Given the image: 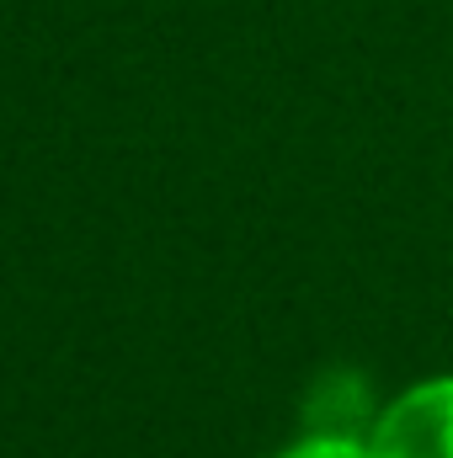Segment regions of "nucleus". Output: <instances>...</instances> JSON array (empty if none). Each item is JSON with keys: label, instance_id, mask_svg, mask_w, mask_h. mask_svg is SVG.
<instances>
[{"label": "nucleus", "instance_id": "f257e3e1", "mask_svg": "<svg viewBox=\"0 0 453 458\" xmlns=\"http://www.w3.org/2000/svg\"><path fill=\"white\" fill-rule=\"evenodd\" d=\"M373 458H453V373L406 384L368 427Z\"/></svg>", "mask_w": 453, "mask_h": 458}, {"label": "nucleus", "instance_id": "f03ea898", "mask_svg": "<svg viewBox=\"0 0 453 458\" xmlns=\"http://www.w3.org/2000/svg\"><path fill=\"white\" fill-rule=\"evenodd\" d=\"M278 458H373V454H368V437H352V432H304Z\"/></svg>", "mask_w": 453, "mask_h": 458}]
</instances>
